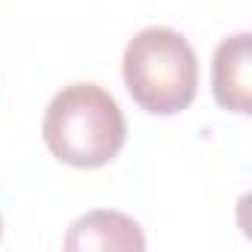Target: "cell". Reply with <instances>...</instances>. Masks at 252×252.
<instances>
[{
	"label": "cell",
	"instance_id": "cell-4",
	"mask_svg": "<svg viewBox=\"0 0 252 252\" xmlns=\"http://www.w3.org/2000/svg\"><path fill=\"white\" fill-rule=\"evenodd\" d=\"M63 246L68 252H83V249L140 252L146 249V234L140 222H134L131 217H125L119 211H89L71 222Z\"/></svg>",
	"mask_w": 252,
	"mask_h": 252
},
{
	"label": "cell",
	"instance_id": "cell-3",
	"mask_svg": "<svg viewBox=\"0 0 252 252\" xmlns=\"http://www.w3.org/2000/svg\"><path fill=\"white\" fill-rule=\"evenodd\" d=\"M214 98L222 110L249 116L252 113V36L234 33L214 51L211 65Z\"/></svg>",
	"mask_w": 252,
	"mask_h": 252
},
{
	"label": "cell",
	"instance_id": "cell-2",
	"mask_svg": "<svg viewBox=\"0 0 252 252\" xmlns=\"http://www.w3.org/2000/svg\"><path fill=\"white\" fill-rule=\"evenodd\" d=\"M122 74L131 98L155 116L187 110L199 89L196 51L172 27L140 30L125 48Z\"/></svg>",
	"mask_w": 252,
	"mask_h": 252
},
{
	"label": "cell",
	"instance_id": "cell-1",
	"mask_svg": "<svg viewBox=\"0 0 252 252\" xmlns=\"http://www.w3.org/2000/svg\"><path fill=\"white\" fill-rule=\"evenodd\" d=\"M42 137L51 155L77 169L107 166L128 140L125 113L98 83H71L45 110Z\"/></svg>",
	"mask_w": 252,
	"mask_h": 252
},
{
	"label": "cell",
	"instance_id": "cell-5",
	"mask_svg": "<svg viewBox=\"0 0 252 252\" xmlns=\"http://www.w3.org/2000/svg\"><path fill=\"white\" fill-rule=\"evenodd\" d=\"M0 237H3V217H0Z\"/></svg>",
	"mask_w": 252,
	"mask_h": 252
}]
</instances>
